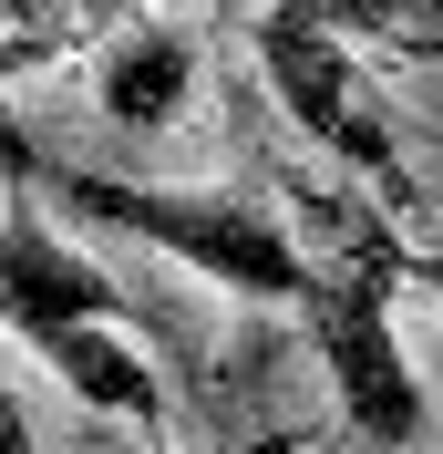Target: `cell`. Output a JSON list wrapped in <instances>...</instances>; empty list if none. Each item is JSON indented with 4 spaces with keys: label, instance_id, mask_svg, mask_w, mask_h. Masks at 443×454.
<instances>
[{
    "label": "cell",
    "instance_id": "obj_1",
    "mask_svg": "<svg viewBox=\"0 0 443 454\" xmlns=\"http://www.w3.org/2000/svg\"><path fill=\"white\" fill-rule=\"evenodd\" d=\"M52 197L73 217L135 238V248H166L175 269L237 289V300H309V269L299 238L278 227V207L258 186H155V176H93V166H52Z\"/></svg>",
    "mask_w": 443,
    "mask_h": 454
},
{
    "label": "cell",
    "instance_id": "obj_2",
    "mask_svg": "<svg viewBox=\"0 0 443 454\" xmlns=\"http://www.w3.org/2000/svg\"><path fill=\"white\" fill-rule=\"evenodd\" d=\"M392 289H402V248H392L382 227H361L351 248L309 279L299 310H309V340H320V372H330L351 434L413 454L423 444V382L402 362V331H392Z\"/></svg>",
    "mask_w": 443,
    "mask_h": 454
},
{
    "label": "cell",
    "instance_id": "obj_3",
    "mask_svg": "<svg viewBox=\"0 0 443 454\" xmlns=\"http://www.w3.org/2000/svg\"><path fill=\"white\" fill-rule=\"evenodd\" d=\"M248 52H258V73H268L278 114H289V124H299L330 166L371 176L382 197H402V186H413V176H402V145H392V124H382V104H371V93H361V73H351V42H340L330 0H278L268 21L248 31Z\"/></svg>",
    "mask_w": 443,
    "mask_h": 454
},
{
    "label": "cell",
    "instance_id": "obj_4",
    "mask_svg": "<svg viewBox=\"0 0 443 454\" xmlns=\"http://www.w3.org/2000/svg\"><path fill=\"white\" fill-rule=\"evenodd\" d=\"M0 320L42 351V340L83 331V320H124V289H113L73 238H52V217L31 197H11L0 207Z\"/></svg>",
    "mask_w": 443,
    "mask_h": 454
},
{
    "label": "cell",
    "instance_id": "obj_5",
    "mask_svg": "<svg viewBox=\"0 0 443 454\" xmlns=\"http://www.w3.org/2000/svg\"><path fill=\"white\" fill-rule=\"evenodd\" d=\"M186 93H196V42L166 31V21H135V31H113L104 52H93V104L124 135H166L175 114H186Z\"/></svg>",
    "mask_w": 443,
    "mask_h": 454
},
{
    "label": "cell",
    "instance_id": "obj_6",
    "mask_svg": "<svg viewBox=\"0 0 443 454\" xmlns=\"http://www.w3.org/2000/svg\"><path fill=\"white\" fill-rule=\"evenodd\" d=\"M93 31H135V0H0V83L83 52Z\"/></svg>",
    "mask_w": 443,
    "mask_h": 454
},
{
    "label": "cell",
    "instance_id": "obj_7",
    "mask_svg": "<svg viewBox=\"0 0 443 454\" xmlns=\"http://www.w3.org/2000/svg\"><path fill=\"white\" fill-rule=\"evenodd\" d=\"M0 454H42V434H31V413H21L11 382H0Z\"/></svg>",
    "mask_w": 443,
    "mask_h": 454
},
{
    "label": "cell",
    "instance_id": "obj_8",
    "mask_svg": "<svg viewBox=\"0 0 443 454\" xmlns=\"http://www.w3.org/2000/svg\"><path fill=\"white\" fill-rule=\"evenodd\" d=\"M413 269H423V289H433V300H443V248H423Z\"/></svg>",
    "mask_w": 443,
    "mask_h": 454
},
{
    "label": "cell",
    "instance_id": "obj_9",
    "mask_svg": "<svg viewBox=\"0 0 443 454\" xmlns=\"http://www.w3.org/2000/svg\"><path fill=\"white\" fill-rule=\"evenodd\" d=\"M413 454H433V444H413Z\"/></svg>",
    "mask_w": 443,
    "mask_h": 454
},
{
    "label": "cell",
    "instance_id": "obj_10",
    "mask_svg": "<svg viewBox=\"0 0 443 454\" xmlns=\"http://www.w3.org/2000/svg\"><path fill=\"white\" fill-rule=\"evenodd\" d=\"M217 11H227V0H217Z\"/></svg>",
    "mask_w": 443,
    "mask_h": 454
}]
</instances>
